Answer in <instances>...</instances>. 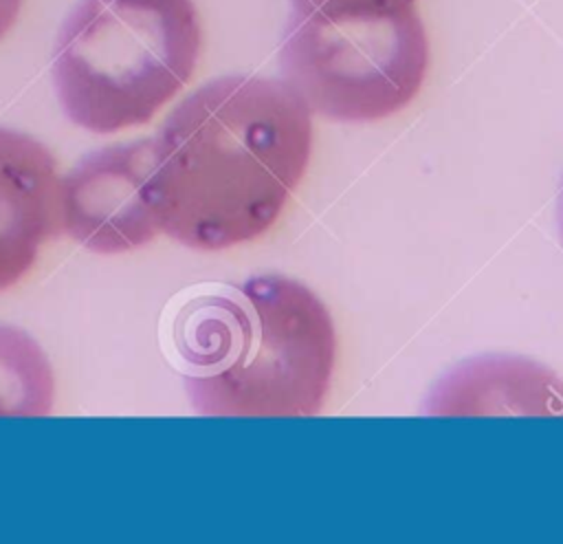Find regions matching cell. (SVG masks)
Masks as SVG:
<instances>
[{"label":"cell","mask_w":563,"mask_h":544,"mask_svg":"<svg viewBox=\"0 0 563 544\" xmlns=\"http://www.w3.org/2000/svg\"><path fill=\"white\" fill-rule=\"evenodd\" d=\"M310 154L312 112L286 81L211 79L152 139L147 187L158 227L198 251L251 242L277 222Z\"/></svg>","instance_id":"obj_1"},{"label":"cell","mask_w":563,"mask_h":544,"mask_svg":"<svg viewBox=\"0 0 563 544\" xmlns=\"http://www.w3.org/2000/svg\"><path fill=\"white\" fill-rule=\"evenodd\" d=\"M174 346L202 416H317L336 363L328 306L282 273L194 295L174 319Z\"/></svg>","instance_id":"obj_2"},{"label":"cell","mask_w":563,"mask_h":544,"mask_svg":"<svg viewBox=\"0 0 563 544\" xmlns=\"http://www.w3.org/2000/svg\"><path fill=\"white\" fill-rule=\"evenodd\" d=\"M200 51L194 0H79L53 48L55 93L88 132L143 126L189 84Z\"/></svg>","instance_id":"obj_3"},{"label":"cell","mask_w":563,"mask_h":544,"mask_svg":"<svg viewBox=\"0 0 563 544\" xmlns=\"http://www.w3.org/2000/svg\"><path fill=\"white\" fill-rule=\"evenodd\" d=\"M279 68L310 112L345 123L380 121L420 93L429 37L416 7L292 11Z\"/></svg>","instance_id":"obj_4"},{"label":"cell","mask_w":563,"mask_h":544,"mask_svg":"<svg viewBox=\"0 0 563 544\" xmlns=\"http://www.w3.org/2000/svg\"><path fill=\"white\" fill-rule=\"evenodd\" d=\"M152 139L86 154L64 178L62 229L92 253L134 251L161 231L152 200Z\"/></svg>","instance_id":"obj_5"},{"label":"cell","mask_w":563,"mask_h":544,"mask_svg":"<svg viewBox=\"0 0 563 544\" xmlns=\"http://www.w3.org/2000/svg\"><path fill=\"white\" fill-rule=\"evenodd\" d=\"M57 161L37 139L0 126V293L18 284L62 229Z\"/></svg>","instance_id":"obj_6"},{"label":"cell","mask_w":563,"mask_h":544,"mask_svg":"<svg viewBox=\"0 0 563 544\" xmlns=\"http://www.w3.org/2000/svg\"><path fill=\"white\" fill-rule=\"evenodd\" d=\"M433 416H563V379L512 355H484L449 370L429 392Z\"/></svg>","instance_id":"obj_7"},{"label":"cell","mask_w":563,"mask_h":544,"mask_svg":"<svg viewBox=\"0 0 563 544\" xmlns=\"http://www.w3.org/2000/svg\"><path fill=\"white\" fill-rule=\"evenodd\" d=\"M53 399L55 377L40 344L0 324V416H46Z\"/></svg>","instance_id":"obj_8"},{"label":"cell","mask_w":563,"mask_h":544,"mask_svg":"<svg viewBox=\"0 0 563 544\" xmlns=\"http://www.w3.org/2000/svg\"><path fill=\"white\" fill-rule=\"evenodd\" d=\"M290 4H292V11L339 13V11H367V9L416 7V0H290Z\"/></svg>","instance_id":"obj_9"},{"label":"cell","mask_w":563,"mask_h":544,"mask_svg":"<svg viewBox=\"0 0 563 544\" xmlns=\"http://www.w3.org/2000/svg\"><path fill=\"white\" fill-rule=\"evenodd\" d=\"M24 0H0V40L13 29Z\"/></svg>","instance_id":"obj_10"},{"label":"cell","mask_w":563,"mask_h":544,"mask_svg":"<svg viewBox=\"0 0 563 544\" xmlns=\"http://www.w3.org/2000/svg\"><path fill=\"white\" fill-rule=\"evenodd\" d=\"M556 227H559V238L563 244V178L559 185V196H556Z\"/></svg>","instance_id":"obj_11"}]
</instances>
